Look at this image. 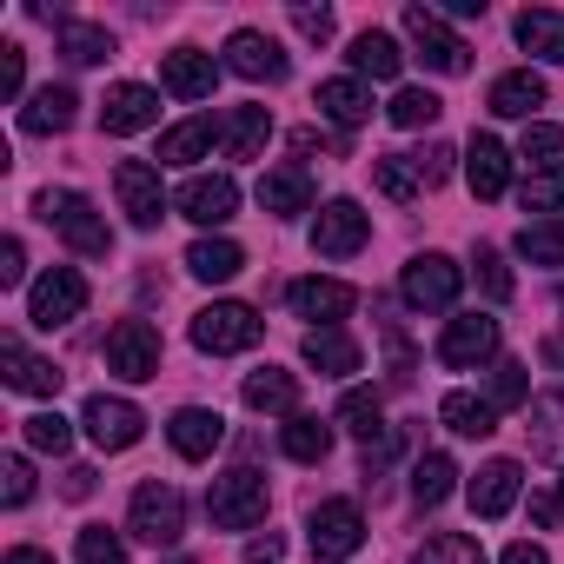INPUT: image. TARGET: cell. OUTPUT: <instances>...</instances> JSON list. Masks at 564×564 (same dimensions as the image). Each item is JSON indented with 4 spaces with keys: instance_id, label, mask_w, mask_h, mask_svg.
I'll use <instances>...</instances> for the list:
<instances>
[{
    "instance_id": "obj_1",
    "label": "cell",
    "mask_w": 564,
    "mask_h": 564,
    "mask_svg": "<svg viewBox=\"0 0 564 564\" xmlns=\"http://www.w3.org/2000/svg\"><path fill=\"white\" fill-rule=\"evenodd\" d=\"M34 213H41V219H47L74 252H87V259H107V252H113V232H107V219L94 213V199H87V193H67V186L54 193V186H47V193L34 199Z\"/></svg>"
},
{
    "instance_id": "obj_2",
    "label": "cell",
    "mask_w": 564,
    "mask_h": 564,
    "mask_svg": "<svg viewBox=\"0 0 564 564\" xmlns=\"http://www.w3.org/2000/svg\"><path fill=\"white\" fill-rule=\"evenodd\" d=\"M259 333H265V319H259L252 306H239V300H213L206 313H193V346L213 352V359L259 346Z\"/></svg>"
},
{
    "instance_id": "obj_3",
    "label": "cell",
    "mask_w": 564,
    "mask_h": 564,
    "mask_svg": "<svg viewBox=\"0 0 564 564\" xmlns=\"http://www.w3.org/2000/svg\"><path fill=\"white\" fill-rule=\"evenodd\" d=\"M206 518H213L219 531H252V524L265 518V478H259L252 465L213 478V491H206Z\"/></svg>"
},
{
    "instance_id": "obj_4",
    "label": "cell",
    "mask_w": 564,
    "mask_h": 564,
    "mask_svg": "<svg viewBox=\"0 0 564 564\" xmlns=\"http://www.w3.org/2000/svg\"><path fill=\"white\" fill-rule=\"evenodd\" d=\"M405 41L419 47V61H425L432 74H465V67H471V47L445 28L438 8H405Z\"/></svg>"
},
{
    "instance_id": "obj_5",
    "label": "cell",
    "mask_w": 564,
    "mask_h": 564,
    "mask_svg": "<svg viewBox=\"0 0 564 564\" xmlns=\"http://www.w3.org/2000/svg\"><path fill=\"white\" fill-rule=\"evenodd\" d=\"M80 313H87V279H80L74 265H54L47 279H34V293H28V319H34L41 333L67 326V319H80Z\"/></svg>"
},
{
    "instance_id": "obj_6",
    "label": "cell",
    "mask_w": 564,
    "mask_h": 564,
    "mask_svg": "<svg viewBox=\"0 0 564 564\" xmlns=\"http://www.w3.org/2000/svg\"><path fill=\"white\" fill-rule=\"evenodd\" d=\"M127 524H133V538H147V544H180V531H186V505H180V491H173V485L147 478V485L133 491Z\"/></svg>"
},
{
    "instance_id": "obj_7",
    "label": "cell",
    "mask_w": 564,
    "mask_h": 564,
    "mask_svg": "<svg viewBox=\"0 0 564 564\" xmlns=\"http://www.w3.org/2000/svg\"><path fill=\"white\" fill-rule=\"evenodd\" d=\"M80 425H87V438H94L100 452H127V445H140L147 412H140L133 399H107V392H94V399L80 405Z\"/></svg>"
},
{
    "instance_id": "obj_8",
    "label": "cell",
    "mask_w": 564,
    "mask_h": 564,
    "mask_svg": "<svg viewBox=\"0 0 564 564\" xmlns=\"http://www.w3.org/2000/svg\"><path fill=\"white\" fill-rule=\"evenodd\" d=\"M306 544L319 551V557H352L359 544H366V518H359V505H346V498H326V505H313V518H306Z\"/></svg>"
},
{
    "instance_id": "obj_9",
    "label": "cell",
    "mask_w": 564,
    "mask_h": 564,
    "mask_svg": "<svg viewBox=\"0 0 564 564\" xmlns=\"http://www.w3.org/2000/svg\"><path fill=\"white\" fill-rule=\"evenodd\" d=\"M458 286H465V272H458L445 252H419V259L405 265V279H399V293H405L419 313H445V306L458 300Z\"/></svg>"
},
{
    "instance_id": "obj_10",
    "label": "cell",
    "mask_w": 564,
    "mask_h": 564,
    "mask_svg": "<svg viewBox=\"0 0 564 564\" xmlns=\"http://www.w3.org/2000/svg\"><path fill=\"white\" fill-rule=\"evenodd\" d=\"M107 372H120V379H160V333L147 326V319H120L113 333H107Z\"/></svg>"
},
{
    "instance_id": "obj_11",
    "label": "cell",
    "mask_w": 564,
    "mask_h": 564,
    "mask_svg": "<svg viewBox=\"0 0 564 564\" xmlns=\"http://www.w3.org/2000/svg\"><path fill=\"white\" fill-rule=\"evenodd\" d=\"M113 193H120V213H127L140 232H153V226L166 219V193H160V173H153L147 160H120V166H113Z\"/></svg>"
},
{
    "instance_id": "obj_12",
    "label": "cell",
    "mask_w": 564,
    "mask_h": 564,
    "mask_svg": "<svg viewBox=\"0 0 564 564\" xmlns=\"http://www.w3.org/2000/svg\"><path fill=\"white\" fill-rule=\"evenodd\" d=\"M366 239H372V219H366L352 199H333V206H319V219H313V246H319L326 259H352Z\"/></svg>"
},
{
    "instance_id": "obj_13",
    "label": "cell",
    "mask_w": 564,
    "mask_h": 564,
    "mask_svg": "<svg viewBox=\"0 0 564 564\" xmlns=\"http://www.w3.org/2000/svg\"><path fill=\"white\" fill-rule=\"evenodd\" d=\"M286 300H293V313H300V319H313V333L339 326V319L359 306V293L346 286V279H300V286H293Z\"/></svg>"
},
{
    "instance_id": "obj_14",
    "label": "cell",
    "mask_w": 564,
    "mask_h": 564,
    "mask_svg": "<svg viewBox=\"0 0 564 564\" xmlns=\"http://www.w3.org/2000/svg\"><path fill=\"white\" fill-rule=\"evenodd\" d=\"M100 127H107V133H147V127H160V94L140 87V80L107 87V100H100Z\"/></svg>"
},
{
    "instance_id": "obj_15",
    "label": "cell",
    "mask_w": 564,
    "mask_h": 564,
    "mask_svg": "<svg viewBox=\"0 0 564 564\" xmlns=\"http://www.w3.org/2000/svg\"><path fill=\"white\" fill-rule=\"evenodd\" d=\"M180 213H186L193 226H226V219L239 213V186H232L226 173H193V180L180 186Z\"/></svg>"
},
{
    "instance_id": "obj_16",
    "label": "cell",
    "mask_w": 564,
    "mask_h": 564,
    "mask_svg": "<svg viewBox=\"0 0 564 564\" xmlns=\"http://www.w3.org/2000/svg\"><path fill=\"white\" fill-rule=\"evenodd\" d=\"M491 352H498V319H485V313L452 319V326H445V339H438V359H445V366H458V372L485 366Z\"/></svg>"
},
{
    "instance_id": "obj_17",
    "label": "cell",
    "mask_w": 564,
    "mask_h": 564,
    "mask_svg": "<svg viewBox=\"0 0 564 564\" xmlns=\"http://www.w3.org/2000/svg\"><path fill=\"white\" fill-rule=\"evenodd\" d=\"M226 67H232L239 80H286V54H279V41L259 34V28H239V34L226 41Z\"/></svg>"
},
{
    "instance_id": "obj_18",
    "label": "cell",
    "mask_w": 564,
    "mask_h": 564,
    "mask_svg": "<svg viewBox=\"0 0 564 564\" xmlns=\"http://www.w3.org/2000/svg\"><path fill=\"white\" fill-rule=\"evenodd\" d=\"M213 80H219L213 54H199V47H173V54H160V87H166L173 100H206Z\"/></svg>"
},
{
    "instance_id": "obj_19",
    "label": "cell",
    "mask_w": 564,
    "mask_h": 564,
    "mask_svg": "<svg viewBox=\"0 0 564 564\" xmlns=\"http://www.w3.org/2000/svg\"><path fill=\"white\" fill-rule=\"evenodd\" d=\"M518 458H491V465H478V478L465 485V498H471V511L478 518H505L511 505H518Z\"/></svg>"
},
{
    "instance_id": "obj_20",
    "label": "cell",
    "mask_w": 564,
    "mask_h": 564,
    "mask_svg": "<svg viewBox=\"0 0 564 564\" xmlns=\"http://www.w3.org/2000/svg\"><path fill=\"white\" fill-rule=\"evenodd\" d=\"M0 366H8V386H14V392H28V399H54V392H61L54 359L28 352L21 339H0Z\"/></svg>"
},
{
    "instance_id": "obj_21",
    "label": "cell",
    "mask_w": 564,
    "mask_h": 564,
    "mask_svg": "<svg viewBox=\"0 0 564 564\" xmlns=\"http://www.w3.org/2000/svg\"><path fill=\"white\" fill-rule=\"evenodd\" d=\"M166 438H173V452H180V458H213V452H219V438H226V419H219V412H206V405H186V412H173Z\"/></svg>"
},
{
    "instance_id": "obj_22",
    "label": "cell",
    "mask_w": 564,
    "mask_h": 564,
    "mask_svg": "<svg viewBox=\"0 0 564 564\" xmlns=\"http://www.w3.org/2000/svg\"><path fill=\"white\" fill-rule=\"evenodd\" d=\"M259 206H265L272 219L313 213V180H306L300 166H279V173H265V180H259Z\"/></svg>"
},
{
    "instance_id": "obj_23",
    "label": "cell",
    "mask_w": 564,
    "mask_h": 564,
    "mask_svg": "<svg viewBox=\"0 0 564 564\" xmlns=\"http://www.w3.org/2000/svg\"><path fill=\"white\" fill-rule=\"evenodd\" d=\"M538 107H544V80H538L531 67L491 80V113H498V120H531Z\"/></svg>"
},
{
    "instance_id": "obj_24",
    "label": "cell",
    "mask_w": 564,
    "mask_h": 564,
    "mask_svg": "<svg viewBox=\"0 0 564 564\" xmlns=\"http://www.w3.org/2000/svg\"><path fill=\"white\" fill-rule=\"evenodd\" d=\"M219 140H226V160H259L265 140H272V113L265 107H232L226 127H219Z\"/></svg>"
},
{
    "instance_id": "obj_25",
    "label": "cell",
    "mask_w": 564,
    "mask_h": 564,
    "mask_svg": "<svg viewBox=\"0 0 564 564\" xmlns=\"http://www.w3.org/2000/svg\"><path fill=\"white\" fill-rule=\"evenodd\" d=\"M465 180H471V193H478V199H498V193H505V180H511V153H505L491 133H478V140H471V153H465Z\"/></svg>"
},
{
    "instance_id": "obj_26",
    "label": "cell",
    "mask_w": 564,
    "mask_h": 564,
    "mask_svg": "<svg viewBox=\"0 0 564 564\" xmlns=\"http://www.w3.org/2000/svg\"><path fill=\"white\" fill-rule=\"evenodd\" d=\"M438 419H445L458 438H491V432H498V405H491V399H478V392H445Z\"/></svg>"
},
{
    "instance_id": "obj_27",
    "label": "cell",
    "mask_w": 564,
    "mask_h": 564,
    "mask_svg": "<svg viewBox=\"0 0 564 564\" xmlns=\"http://www.w3.org/2000/svg\"><path fill=\"white\" fill-rule=\"evenodd\" d=\"M74 107H80L74 87H41V94L21 107V127H28V133H67V127H74Z\"/></svg>"
},
{
    "instance_id": "obj_28",
    "label": "cell",
    "mask_w": 564,
    "mask_h": 564,
    "mask_svg": "<svg viewBox=\"0 0 564 564\" xmlns=\"http://www.w3.org/2000/svg\"><path fill=\"white\" fill-rule=\"evenodd\" d=\"M306 366H313V372H326V379H346V372H359V346H352L339 326L306 333Z\"/></svg>"
},
{
    "instance_id": "obj_29",
    "label": "cell",
    "mask_w": 564,
    "mask_h": 564,
    "mask_svg": "<svg viewBox=\"0 0 564 564\" xmlns=\"http://www.w3.org/2000/svg\"><path fill=\"white\" fill-rule=\"evenodd\" d=\"M246 405H252V412H293V405H300V379L279 372V366H259V372L246 379Z\"/></svg>"
},
{
    "instance_id": "obj_30",
    "label": "cell",
    "mask_w": 564,
    "mask_h": 564,
    "mask_svg": "<svg viewBox=\"0 0 564 564\" xmlns=\"http://www.w3.org/2000/svg\"><path fill=\"white\" fill-rule=\"evenodd\" d=\"M518 41H524L538 61H564V14H557V8H524V14H518Z\"/></svg>"
},
{
    "instance_id": "obj_31",
    "label": "cell",
    "mask_w": 564,
    "mask_h": 564,
    "mask_svg": "<svg viewBox=\"0 0 564 564\" xmlns=\"http://www.w3.org/2000/svg\"><path fill=\"white\" fill-rule=\"evenodd\" d=\"M239 265H246V252H239L232 239H193V252H186V272H193V279H206V286L232 279Z\"/></svg>"
},
{
    "instance_id": "obj_32",
    "label": "cell",
    "mask_w": 564,
    "mask_h": 564,
    "mask_svg": "<svg viewBox=\"0 0 564 564\" xmlns=\"http://www.w3.org/2000/svg\"><path fill=\"white\" fill-rule=\"evenodd\" d=\"M279 445H286V458H300V465H319L333 452V425L313 419V412H293V425L279 432Z\"/></svg>"
},
{
    "instance_id": "obj_33",
    "label": "cell",
    "mask_w": 564,
    "mask_h": 564,
    "mask_svg": "<svg viewBox=\"0 0 564 564\" xmlns=\"http://www.w3.org/2000/svg\"><path fill=\"white\" fill-rule=\"evenodd\" d=\"M352 67H359V74H372V80H399V67H405V54H399V41H392V34H379V28H366V34L352 41Z\"/></svg>"
},
{
    "instance_id": "obj_34",
    "label": "cell",
    "mask_w": 564,
    "mask_h": 564,
    "mask_svg": "<svg viewBox=\"0 0 564 564\" xmlns=\"http://www.w3.org/2000/svg\"><path fill=\"white\" fill-rule=\"evenodd\" d=\"M213 140H219V127H213L206 113H199V120H180V127H173V133L160 140V160H166V166H186V160H206V153H213Z\"/></svg>"
},
{
    "instance_id": "obj_35",
    "label": "cell",
    "mask_w": 564,
    "mask_h": 564,
    "mask_svg": "<svg viewBox=\"0 0 564 564\" xmlns=\"http://www.w3.org/2000/svg\"><path fill=\"white\" fill-rule=\"evenodd\" d=\"M339 425H346L352 438H366V445L392 432V425H386V405H379V392H366V386H352V392L339 399Z\"/></svg>"
},
{
    "instance_id": "obj_36",
    "label": "cell",
    "mask_w": 564,
    "mask_h": 564,
    "mask_svg": "<svg viewBox=\"0 0 564 564\" xmlns=\"http://www.w3.org/2000/svg\"><path fill=\"white\" fill-rule=\"evenodd\" d=\"M452 485H458V465H452L445 452H425V458L412 465V498H419L425 511H438V505L452 498Z\"/></svg>"
},
{
    "instance_id": "obj_37",
    "label": "cell",
    "mask_w": 564,
    "mask_h": 564,
    "mask_svg": "<svg viewBox=\"0 0 564 564\" xmlns=\"http://www.w3.org/2000/svg\"><path fill=\"white\" fill-rule=\"evenodd\" d=\"M319 113L339 120V127H359V120H372V94L359 80H326L319 87Z\"/></svg>"
},
{
    "instance_id": "obj_38",
    "label": "cell",
    "mask_w": 564,
    "mask_h": 564,
    "mask_svg": "<svg viewBox=\"0 0 564 564\" xmlns=\"http://www.w3.org/2000/svg\"><path fill=\"white\" fill-rule=\"evenodd\" d=\"M372 180H379V193H386V199H419V193H425V180H419L412 153H379V160H372Z\"/></svg>"
},
{
    "instance_id": "obj_39",
    "label": "cell",
    "mask_w": 564,
    "mask_h": 564,
    "mask_svg": "<svg viewBox=\"0 0 564 564\" xmlns=\"http://www.w3.org/2000/svg\"><path fill=\"white\" fill-rule=\"evenodd\" d=\"M518 252H524L531 265H564V213H557V219H531V226L518 232Z\"/></svg>"
},
{
    "instance_id": "obj_40",
    "label": "cell",
    "mask_w": 564,
    "mask_h": 564,
    "mask_svg": "<svg viewBox=\"0 0 564 564\" xmlns=\"http://www.w3.org/2000/svg\"><path fill=\"white\" fill-rule=\"evenodd\" d=\"M61 54H67L74 67H100V61L113 54V34H107V28H80V21H67V28H61Z\"/></svg>"
},
{
    "instance_id": "obj_41",
    "label": "cell",
    "mask_w": 564,
    "mask_h": 564,
    "mask_svg": "<svg viewBox=\"0 0 564 564\" xmlns=\"http://www.w3.org/2000/svg\"><path fill=\"white\" fill-rule=\"evenodd\" d=\"M386 113H392V127H405V133H419V127H432V120L445 113V100H438V94H425V87H399Z\"/></svg>"
},
{
    "instance_id": "obj_42",
    "label": "cell",
    "mask_w": 564,
    "mask_h": 564,
    "mask_svg": "<svg viewBox=\"0 0 564 564\" xmlns=\"http://www.w3.org/2000/svg\"><path fill=\"white\" fill-rule=\"evenodd\" d=\"M531 445L544 452V458H564V392H551V399H538L531 405Z\"/></svg>"
},
{
    "instance_id": "obj_43",
    "label": "cell",
    "mask_w": 564,
    "mask_h": 564,
    "mask_svg": "<svg viewBox=\"0 0 564 564\" xmlns=\"http://www.w3.org/2000/svg\"><path fill=\"white\" fill-rule=\"evenodd\" d=\"M412 564H485V551H478V538H465V531H438Z\"/></svg>"
},
{
    "instance_id": "obj_44",
    "label": "cell",
    "mask_w": 564,
    "mask_h": 564,
    "mask_svg": "<svg viewBox=\"0 0 564 564\" xmlns=\"http://www.w3.org/2000/svg\"><path fill=\"white\" fill-rule=\"evenodd\" d=\"M564 206V160L557 166H538L524 180V213H557Z\"/></svg>"
},
{
    "instance_id": "obj_45",
    "label": "cell",
    "mask_w": 564,
    "mask_h": 564,
    "mask_svg": "<svg viewBox=\"0 0 564 564\" xmlns=\"http://www.w3.org/2000/svg\"><path fill=\"white\" fill-rule=\"evenodd\" d=\"M518 153H524L531 166H557V153H564V127H551V120H531Z\"/></svg>"
},
{
    "instance_id": "obj_46",
    "label": "cell",
    "mask_w": 564,
    "mask_h": 564,
    "mask_svg": "<svg viewBox=\"0 0 564 564\" xmlns=\"http://www.w3.org/2000/svg\"><path fill=\"white\" fill-rule=\"evenodd\" d=\"M28 445H34V452H54V458H61V452L74 445V425H67L61 412H34V419H28Z\"/></svg>"
},
{
    "instance_id": "obj_47",
    "label": "cell",
    "mask_w": 564,
    "mask_h": 564,
    "mask_svg": "<svg viewBox=\"0 0 564 564\" xmlns=\"http://www.w3.org/2000/svg\"><path fill=\"white\" fill-rule=\"evenodd\" d=\"M74 551H80V564H127V544H120L107 524H87Z\"/></svg>"
},
{
    "instance_id": "obj_48",
    "label": "cell",
    "mask_w": 564,
    "mask_h": 564,
    "mask_svg": "<svg viewBox=\"0 0 564 564\" xmlns=\"http://www.w3.org/2000/svg\"><path fill=\"white\" fill-rule=\"evenodd\" d=\"M478 286H485V300H491V306H505V300H511V265H505L491 246H478Z\"/></svg>"
},
{
    "instance_id": "obj_49",
    "label": "cell",
    "mask_w": 564,
    "mask_h": 564,
    "mask_svg": "<svg viewBox=\"0 0 564 564\" xmlns=\"http://www.w3.org/2000/svg\"><path fill=\"white\" fill-rule=\"evenodd\" d=\"M0 498H8V505H28L34 498V465L14 452V458H0Z\"/></svg>"
},
{
    "instance_id": "obj_50",
    "label": "cell",
    "mask_w": 564,
    "mask_h": 564,
    "mask_svg": "<svg viewBox=\"0 0 564 564\" xmlns=\"http://www.w3.org/2000/svg\"><path fill=\"white\" fill-rule=\"evenodd\" d=\"M524 399H531V379H524L518 359H505V366L491 372V405H524Z\"/></svg>"
},
{
    "instance_id": "obj_51",
    "label": "cell",
    "mask_w": 564,
    "mask_h": 564,
    "mask_svg": "<svg viewBox=\"0 0 564 564\" xmlns=\"http://www.w3.org/2000/svg\"><path fill=\"white\" fill-rule=\"evenodd\" d=\"M452 160H458L452 147H425V153H412V166H419L425 186H445V180H452Z\"/></svg>"
},
{
    "instance_id": "obj_52",
    "label": "cell",
    "mask_w": 564,
    "mask_h": 564,
    "mask_svg": "<svg viewBox=\"0 0 564 564\" xmlns=\"http://www.w3.org/2000/svg\"><path fill=\"white\" fill-rule=\"evenodd\" d=\"M531 524H544V531L564 524V478H557V491H531Z\"/></svg>"
},
{
    "instance_id": "obj_53",
    "label": "cell",
    "mask_w": 564,
    "mask_h": 564,
    "mask_svg": "<svg viewBox=\"0 0 564 564\" xmlns=\"http://www.w3.org/2000/svg\"><path fill=\"white\" fill-rule=\"evenodd\" d=\"M21 67H28V54H21L14 41H0V100L21 94Z\"/></svg>"
},
{
    "instance_id": "obj_54",
    "label": "cell",
    "mask_w": 564,
    "mask_h": 564,
    "mask_svg": "<svg viewBox=\"0 0 564 564\" xmlns=\"http://www.w3.org/2000/svg\"><path fill=\"white\" fill-rule=\"evenodd\" d=\"M293 28H300L306 41H319V47L333 41V14H326V8H293Z\"/></svg>"
},
{
    "instance_id": "obj_55",
    "label": "cell",
    "mask_w": 564,
    "mask_h": 564,
    "mask_svg": "<svg viewBox=\"0 0 564 564\" xmlns=\"http://www.w3.org/2000/svg\"><path fill=\"white\" fill-rule=\"evenodd\" d=\"M28 279V252H21V239H8L0 246V286H21Z\"/></svg>"
},
{
    "instance_id": "obj_56",
    "label": "cell",
    "mask_w": 564,
    "mask_h": 564,
    "mask_svg": "<svg viewBox=\"0 0 564 564\" xmlns=\"http://www.w3.org/2000/svg\"><path fill=\"white\" fill-rule=\"evenodd\" d=\"M392 458H399V425H392V432H386L379 445H366V478H379V471H386Z\"/></svg>"
},
{
    "instance_id": "obj_57",
    "label": "cell",
    "mask_w": 564,
    "mask_h": 564,
    "mask_svg": "<svg viewBox=\"0 0 564 564\" xmlns=\"http://www.w3.org/2000/svg\"><path fill=\"white\" fill-rule=\"evenodd\" d=\"M279 557H286V538H279V531H265V538L246 544V564H279Z\"/></svg>"
},
{
    "instance_id": "obj_58",
    "label": "cell",
    "mask_w": 564,
    "mask_h": 564,
    "mask_svg": "<svg viewBox=\"0 0 564 564\" xmlns=\"http://www.w3.org/2000/svg\"><path fill=\"white\" fill-rule=\"evenodd\" d=\"M326 147H333V140H326V133H313V127H300V133H293V153H326Z\"/></svg>"
},
{
    "instance_id": "obj_59",
    "label": "cell",
    "mask_w": 564,
    "mask_h": 564,
    "mask_svg": "<svg viewBox=\"0 0 564 564\" xmlns=\"http://www.w3.org/2000/svg\"><path fill=\"white\" fill-rule=\"evenodd\" d=\"M61 491H67V498H87V491H94V471H87V465H74V471H67V485H61Z\"/></svg>"
},
{
    "instance_id": "obj_60",
    "label": "cell",
    "mask_w": 564,
    "mask_h": 564,
    "mask_svg": "<svg viewBox=\"0 0 564 564\" xmlns=\"http://www.w3.org/2000/svg\"><path fill=\"white\" fill-rule=\"evenodd\" d=\"M498 564H551V557H544V551H538V544H511V551H505V557H498Z\"/></svg>"
},
{
    "instance_id": "obj_61",
    "label": "cell",
    "mask_w": 564,
    "mask_h": 564,
    "mask_svg": "<svg viewBox=\"0 0 564 564\" xmlns=\"http://www.w3.org/2000/svg\"><path fill=\"white\" fill-rule=\"evenodd\" d=\"M8 564H54L47 551H34V544H21V551H8Z\"/></svg>"
}]
</instances>
